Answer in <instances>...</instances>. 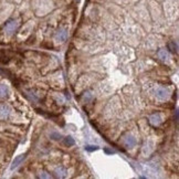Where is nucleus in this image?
Here are the masks:
<instances>
[{"instance_id":"f257e3e1","label":"nucleus","mask_w":179,"mask_h":179,"mask_svg":"<svg viewBox=\"0 0 179 179\" xmlns=\"http://www.w3.org/2000/svg\"><path fill=\"white\" fill-rule=\"evenodd\" d=\"M18 27H19V22L17 21V20H9L8 22L5 24V27H3V30H5V32H6L8 35H11L15 33V31H16L17 29H18Z\"/></svg>"},{"instance_id":"f03ea898","label":"nucleus","mask_w":179,"mask_h":179,"mask_svg":"<svg viewBox=\"0 0 179 179\" xmlns=\"http://www.w3.org/2000/svg\"><path fill=\"white\" fill-rule=\"evenodd\" d=\"M155 95H156V99H159V101H165L169 97V91L165 87H157L156 92H155Z\"/></svg>"},{"instance_id":"7ed1b4c3","label":"nucleus","mask_w":179,"mask_h":179,"mask_svg":"<svg viewBox=\"0 0 179 179\" xmlns=\"http://www.w3.org/2000/svg\"><path fill=\"white\" fill-rule=\"evenodd\" d=\"M10 114V107L6 104H0V119H6Z\"/></svg>"},{"instance_id":"20e7f679","label":"nucleus","mask_w":179,"mask_h":179,"mask_svg":"<svg viewBox=\"0 0 179 179\" xmlns=\"http://www.w3.org/2000/svg\"><path fill=\"white\" fill-rule=\"evenodd\" d=\"M55 39L60 42H64L67 41V29H60L58 32H57V34H55Z\"/></svg>"},{"instance_id":"39448f33","label":"nucleus","mask_w":179,"mask_h":179,"mask_svg":"<svg viewBox=\"0 0 179 179\" xmlns=\"http://www.w3.org/2000/svg\"><path fill=\"white\" fill-rule=\"evenodd\" d=\"M149 123L153 126H159L161 124V117H160L159 114H153V115L149 116Z\"/></svg>"},{"instance_id":"423d86ee","label":"nucleus","mask_w":179,"mask_h":179,"mask_svg":"<svg viewBox=\"0 0 179 179\" xmlns=\"http://www.w3.org/2000/svg\"><path fill=\"white\" fill-rule=\"evenodd\" d=\"M23 159H24V155H20V156L16 157V158H15V160L12 161V164H11V166H10V169H11V170L16 169L17 167H18L20 164L22 163Z\"/></svg>"},{"instance_id":"0eeeda50","label":"nucleus","mask_w":179,"mask_h":179,"mask_svg":"<svg viewBox=\"0 0 179 179\" xmlns=\"http://www.w3.org/2000/svg\"><path fill=\"white\" fill-rule=\"evenodd\" d=\"M124 144H125V146H126V147L132 148V147H134L135 145H136V139H135L133 136H127V137L125 138Z\"/></svg>"},{"instance_id":"6e6552de","label":"nucleus","mask_w":179,"mask_h":179,"mask_svg":"<svg viewBox=\"0 0 179 179\" xmlns=\"http://www.w3.org/2000/svg\"><path fill=\"white\" fill-rule=\"evenodd\" d=\"M158 58L160 59L161 61H168V59H169V53H168V51L167 50H165V49H160L159 51H158Z\"/></svg>"},{"instance_id":"1a4fd4ad","label":"nucleus","mask_w":179,"mask_h":179,"mask_svg":"<svg viewBox=\"0 0 179 179\" xmlns=\"http://www.w3.org/2000/svg\"><path fill=\"white\" fill-rule=\"evenodd\" d=\"M55 175L57 177L59 178H65L67 176V169H64L63 167H58L57 169H55Z\"/></svg>"},{"instance_id":"9d476101","label":"nucleus","mask_w":179,"mask_h":179,"mask_svg":"<svg viewBox=\"0 0 179 179\" xmlns=\"http://www.w3.org/2000/svg\"><path fill=\"white\" fill-rule=\"evenodd\" d=\"M8 93H9L8 86L5 85V84H1V85H0V99H6L7 96H8Z\"/></svg>"},{"instance_id":"9b49d317","label":"nucleus","mask_w":179,"mask_h":179,"mask_svg":"<svg viewBox=\"0 0 179 179\" xmlns=\"http://www.w3.org/2000/svg\"><path fill=\"white\" fill-rule=\"evenodd\" d=\"M64 143L67 146H72V145H74V139L71 136H67V137L64 138Z\"/></svg>"},{"instance_id":"f8f14e48","label":"nucleus","mask_w":179,"mask_h":179,"mask_svg":"<svg viewBox=\"0 0 179 179\" xmlns=\"http://www.w3.org/2000/svg\"><path fill=\"white\" fill-rule=\"evenodd\" d=\"M168 48H169L173 52L174 51L177 52V49H178V48H177V44L174 41H171V42H169V43H168Z\"/></svg>"},{"instance_id":"ddd939ff","label":"nucleus","mask_w":179,"mask_h":179,"mask_svg":"<svg viewBox=\"0 0 179 179\" xmlns=\"http://www.w3.org/2000/svg\"><path fill=\"white\" fill-rule=\"evenodd\" d=\"M39 177H40V178H47V179L52 178L51 175H50V174H48V173H45V171H41V173H40V175H39Z\"/></svg>"},{"instance_id":"4468645a","label":"nucleus","mask_w":179,"mask_h":179,"mask_svg":"<svg viewBox=\"0 0 179 179\" xmlns=\"http://www.w3.org/2000/svg\"><path fill=\"white\" fill-rule=\"evenodd\" d=\"M85 149H86L87 151H93V150L99 149V146H96V145H89V146L85 147Z\"/></svg>"},{"instance_id":"2eb2a0df","label":"nucleus","mask_w":179,"mask_h":179,"mask_svg":"<svg viewBox=\"0 0 179 179\" xmlns=\"http://www.w3.org/2000/svg\"><path fill=\"white\" fill-rule=\"evenodd\" d=\"M51 137L53 138V139H57V141H58V139H61V138H62V136H61L59 133H52Z\"/></svg>"},{"instance_id":"dca6fc26","label":"nucleus","mask_w":179,"mask_h":179,"mask_svg":"<svg viewBox=\"0 0 179 179\" xmlns=\"http://www.w3.org/2000/svg\"><path fill=\"white\" fill-rule=\"evenodd\" d=\"M84 99L85 101H90V99H92V94L90 92H86L85 94H84Z\"/></svg>"}]
</instances>
